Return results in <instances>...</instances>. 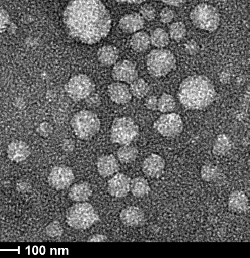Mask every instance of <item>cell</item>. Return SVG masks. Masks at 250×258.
Returning a JSON list of instances; mask_svg holds the SVG:
<instances>
[{"mask_svg":"<svg viewBox=\"0 0 250 258\" xmlns=\"http://www.w3.org/2000/svg\"><path fill=\"white\" fill-rule=\"evenodd\" d=\"M150 43V36L144 31L135 32L130 39L132 48L137 52L145 51L149 48Z\"/></svg>","mask_w":250,"mask_h":258,"instance_id":"obj_22","label":"cell"},{"mask_svg":"<svg viewBox=\"0 0 250 258\" xmlns=\"http://www.w3.org/2000/svg\"><path fill=\"white\" fill-rule=\"evenodd\" d=\"M119 218L124 225L132 227L142 226L145 221L144 212L135 206H130L122 210Z\"/></svg>","mask_w":250,"mask_h":258,"instance_id":"obj_14","label":"cell"},{"mask_svg":"<svg viewBox=\"0 0 250 258\" xmlns=\"http://www.w3.org/2000/svg\"><path fill=\"white\" fill-rule=\"evenodd\" d=\"M131 178L122 173H117L107 182V190L111 196L123 198L130 191Z\"/></svg>","mask_w":250,"mask_h":258,"instance_id":"obj_12","label":"cell"},{"mask_svg":"<svg viewBox=\"0 0 250 258\" xmlns=\"http://www.w3.org/2000/svg\"><path fill=\"white\" fill-rule=\"evenodd\" d=\"M138 150L133 145H123L117 151V156L119 161L124 164L134 161L138 157Z\"/></svg>","mask_w":250,"mask_h":258,"instance_id":"obj_26","label":"cell"},{"mask_svg":"<svg viewBox=\"0 0 250 258\" xmlns=\"http://www.w3.org/2000/svg\"><path fill=\"white\" fill-rule=\"evenodd\" d=\"M75 178L72 170L68 166L60 165L54 166L48 176L49 184L56 190L68 188Z\"/></svg>","mask_w":250,"mask_h":258,"instance_id":"obj_10","label":"cell"},{"mask_svg":"<svg viewBox=\"0 0 250 258\" xmlns=\"http://www.w3.org/2000/svg\"><path fill=\"white\" fill-rule=\"evenodd\" d=\"M99 219L93 207L87 202H81L69 207L66 214V221L71 227L77 230H85Z\"/></svg>","mask_w":250,"mask_h":258,"instance_id":"obj_3","label":"cell"},{"mask_svg":"<svg viewBox=\"0 0 250 258\" xmlns=\"http://www.w3.org/2000/svg\"><path fill=\"white\" fill-rule=\"evenodd\" d=\"M96 166L99 174L103 177L110 176L119 170V163L112 154L100 156L97 159Z\"/></svg>","mask_w":250,"mask_h":258,"instance_id":"obj_16","label":"cell"},{"mask_svg":"<svg viewBox=\"0 0 250 258\" xmlns=\"http://www.w3.org/2000/svg\"><path fill=\"white\" fill-rule=\"evenodd\" d=\"M107 92L110 99L117 104L128 103L132 98L129 87L120 82H113L107 88Z\"/></svg>","mask_w":250,"mask_h":258,"instance_id":"obj_15","label":"cell"},{"mask_svg":"<svg viewBox=\"0 0 250 258\" xmlns=\"http://www.w3.org/2000/svg\"><path fill=\"white\" fill-rule=\"evenodd\" d=\"M200 175L204 181L208 182H214L220 179L222 172L216 165L207 163L202 166L200 170Z\"/></svg>","mask_w":250,"mask_h":258,"instance_id":"obj_25","label":"cell"},{"mask_svg":"<svg viewBox=\"0 0 250 258\" xmlns=\"http://www.w3.org/2000/svg\"><path fill=\"white\" fill-rule=\"evenodd\" d=\"M144 20L140 14L133 13L123 16L119 20L120 28L126 33H135L143 28Z\"/></svg>","mask_w":250,"mask_h":258,"instance_id":"obj_19","label":"cell"},{"mask_svg":"<svg viewBox=\"0 0 250 258\" xmlns=\"http://www.w3.org/2000/svg\"><path fill=\"white\" fill-rule=\"evenodd\" d=\"M232 143L229 137L226 134L217 136L212 146V152L217 156L226 154L231 149Z\"/></svg>","mask_w":250,"mask_h":258,"instance_id":"obj_23","label":"cell"},{"mask_svg":"<svg viewBox=\"0 0 250 258\" xmlns=\"http://www.w3.org/2000/svg\"><path fill=\"white\" fill-rule=\"evenodd\" d=\"M228 207L234 213L247 212L249 209V200L245 192L240 190L231 192L228 199Z\"/></svg>","mask_w":250,"mask_h":258,"instance_id":"obj_18","label":"cell"},{"mask_svg":"<svg viewBox=\"0 0 250 258\" xmlns=\"http://www.w3.org/2000/svg\"><path fill=\"white\" fill-rule=\"evenodd\" d=\"M107 239V237L101 234H96L90 236L87 239L88 242H104Z\"/></svg>","mask_w":250,"mask_h":258,"instance_id":"obj_37","label":"cell"},{"mask_svg":"<svg viewBox=\"0 0 250 258\" xmlns=\"http://www.w3.org/2000/svg\"><path fill=\"white\" fill-rule=\"evenodd\" d=\"M130 191L137 198H142L148 195L150 187L147 180L142 177H136L131 180Z\"/></svg>","mask_w":250,"mask_h":258,"instance_id":"obj_24","label":"cell"},{"mask_svg":"<svg viewBox=\"0 0 250 258\" xmlns=\"http://www.w3.org/2000/svg\"><path fill=\"white\" fill-rule=\"evenodd\" d=\"M144 105L148 110L155 111L157 110L158 98L154 95L149 96L145 99Z\"/></svg>","mask_w":250,"mask_h":258,"instance_id":"obj_35","label":"cell"},{"mask_svg":"<svg viewBox=\"0 0 250 258\" xmlns=\"http://www.w3.org/2000/svg\"><path fill=\"white\" fill-rule=\"evenodd\" d=\"M146 66L149 73L155 77L164 76L176 67V60L169 50L157 48L151 51L147 56Z\"/></svg>","mask_w":250,"mask_h":258,"instance_id":"obj_4","label":"cell"},{"mask_svg":"<svg viewBox=\"0 0 250 258\" xmlns=\"http://www.w3.org/2000/svg\"><path fill=\"white\" fill-rule=\"evenodd\" d=\"M176 107V101L170 94L164 93L158 98L157 110L162 113L172 112Z\"/></svg>","mask_w":250,"mask_h":258,"instance_id":"obj_29","label":"cell"},{"mask_svg":"<svg viewBox=\"0 0 250 258\" xmlns=\"http://www.w3.org/2000/svg\"><path fill=\"white\" fill-rule=\"evenodd\" d=\"M186 34V29L184 24L180 21L172 23L169 28V36L173 40L179 41Z\"/></svg>","mask_w":250,"mask_h":258,"instance_id":"obj_30","label":"cell"},{"mask_svg":"<svg viewBox=\"0 0 250 258\" xmlns=\"http://www.w3.org/2000/svg\"><path fill=\"white\" fill-rule=\"evenodd\" d=\"M92 194V189L90 185L87 182H81L71 187L68 196L72 201L85 202L89 199Z\"/></svg>","mask_w":250,"mask_h":258,"instance_id":"obj_20","label":"cell"},{"mask_svg":"<svg viewBox=\"0 0 250 258\" xmlns=\"http://www.w3.org/2000/svg\"><path fill=\"white\" fill-rule=\"evenodd\" d=\"M178 98L185 108L201 110L214 101L216 92L215 87L206 76L194 75L185 78L178 90Z\"/></svg>","mask_w":250,"mask_h":258,"instance_id":"obj_2","label":"cell"},{"mask_svg":"<svg viewBox=\"0 0 250 258\" xmlns=\"http://www.w3.org/2000/svg\"><path fill=\"white\" fill-rule=\"evenodd\" d=\"M86 99H88V103L90 104L91 106H95L96 104L99 102V99L98 96H92L91 94L88 98Z\"/></svg>","mask_w":250,"mask_h":258,"instance_id":"obj_39","label":"cell"},{"mask_svg":"<svg viewBox=\"0 0 250 258\" xmlns=\"http://www.w3.org/2000/svg\"><path fill=\"white\" fill-rule=\"evenodd\" d=\"M150 43L157 48H163L169 43V36L163 29L157 28L154 30L150 36Z\"/></svg>","mask_w":250,"mask_h":258,"instance_id":"obj_28","label":"cell"},{"mask_svg":"<svg viewBox=\"0 0 250 258\" xmlns=\"http://www.w3.org/2000/svg\"><path fill=\"white\" fill-rule=\"evenodd\" d=\"M10 15L6 10L0 7V33L5 32L10 23Z\"/></svg>","mask_w":250,"mask_h":258,"instance_id":"obj_33","label":"cell"},{"mask_svg":"<svg viewBox=\"0 0 250 258\" xmlns=\"http://www.w3.org/2000/svg\"><path fill=\"white\" fill-rule=\"evenodd\" d=\"M154 128L165 137L172 138L182 131L183 124L179 115L176 113H166L161 115L153 123Z\"/></svg>","mask_w":250,"mask_h":258,"instance_id":"obj_9","label":"cell"},{"mask_svg":"<svg viewBox=\"0 0 250 258\" xmlns=\"http://www.w3.org/2000/svg\"><path fill=\"white\" fill-rule=\"evenodd\" d=\"M198 49V46L194 41H189L185 44V49L190 54L196 53Z\"/></svg>","mask_w":250,"mask_h":258,"instance_id":"obj_36","label":"cell"},{"mask_svg":"<svg viewBox=\"0 0 250 258\" xmlns=\"http://www.w3.org/2000/svg\"><path fill=\"white\" fill-rule=\"evenodd\" d=\"M63 228L58 221L50 223L46 228V234L52 238L60 237L63 234Z\"/></svg>","mask_w":250,"mask_h":258,"instance_id":"obj_31","label":"cell"},{"mask_svg":"<svg viewBox=\"0 0 250 258\" xmlns=\"http://www.w3.org/2000/svg\"><path fill=\"white\" fill-rule=\"evenodd\" d=\"M163 3L171 6H179L183 4L186 0H160Z\"/></svg>","mask_w":250,"mask_h":258,"instance_id":"obj_38","label":"cell"},{"mask_svg":"<svg viewBox=\"0 0 250 258\" xmlns=\"http://www.w3.org/2000/svg\"><path fill=\"white\" fill-rule=\"evenodd\" d=\"M130 90L132 95L137 98L145 97L149 93V86L147 82L142 78H137L130 84Z\"/></svg>","mask_w":250,"mask_h":258,"instance_id":"obj_27","label":"cell"},{"mask_svg":"<svg viewBox=\"0 0 250 258\" xmlns=\"http://www.w3.org/2000/svg\"><path fill=\"white\" fill-rule=\"evenodd\" d=\"M159 16L161 22L166 24L171 22L173 20L174 13L170 8L165 7L160 11Z\"/></svg>","mask_w":250,"mask_h":258,"instance_id":"obj_34","label":"cell"},{"mask_svg":"<svg viewBox=\"0 0 250 258\" xmlns=\"http://www.w3.org/2000/svg\"><path fill=\"white\" fill-rule=\"evenodd\" d=\"M140 15L144 20L148 21H152L155 18L156 11L152 5L145 4L140 8Z\"/></svg>","mask_w":250,"mask_h":258,"instance_id":"obj_32","label":"cell"},{"mask_svg":"<svg viewBox=\"0 0 250 258\" xmlns=\"http://www.w3.org/2000/svg\"><path fill=\"white\" fill-rule=\"evenodd\" d=\"M190 18L196 27L210 32L217 30L220 22V15L217 9L205 3L196 5L191 10Z\"/></svg>","mask_w":250,"mask_h":258,"instance_id":"obj_6","label":"cell"},{"mask_svg":"<svg viewBox=\"0 0 250 258\" xmlns=\"http://www.w3.org/2000/svg\"><path fill=\"white\" fill-rule=\"evenodd\" d=\"M7 153L11 160L21 162L29 156L30 148L26 142L21 140H15L8 145Z\"/></svg>","mask_w":250,"mask_h":258,"instance_id":"obj_17","label":"cell"},{"mask_svg":"<svg viewBox=\"0 0 250 258\" xmlns=\"http://www.w3.org/2000/svg\"><path fill=\"white\" fill-rule=\"evenodd\" d=\"M138 134V126L130 117L116 118L111 124L110 139L114 143L122 145L130 144Z\"/></svg>","mask_w":250,"mask_h":258,"instance_id":"obj_7","label":"cell"},{"mask_svg":"<svg viewBox=\"0 0 250 258\" xmlns=\"http://www.w3.org/2000/svg\"><path fill=\"white\" fill-rule=\"evenodd\" d=\"M97 57L102 65L111 66L114 64L118 60L119 51L118 49L113 45H105L98 50Z\"/></svg>","mask_w":250,"mask_h":258,"instance_id":"obj_21","label":"cell"},{"mask_svg":"<svg viewBox=\"0 0 250 258\" xmlns=\"http://www.w3.org/2000/svg\"><path fill=\"white\" fill-rule=\"evenodd\" d=\"M100 124L98 116L88 110L77 112L71 120L74 133L78 138L83 140H89L95 136L99 131Z\"/></svg>","mask_w":250,"mask_h":258,"instance_id":"obj_5","label":"cell"},{"mask_svg":"<svg viewBox=\"0 0 250 258\" xmlns=\"http://www.w3.org/2000/svg\"><path fill=\"white\" fill-rule=\"evenodd\" d=\"M118 2L128 4H139L145 2L147 0H116Z\"/></svg>","mask_w":250,"mask_h":258,"instance_id":"obj_40","label":"cell"},{"mask_svg":"<svg viewBox=\"0 0 250 258\" xmlns=\"http://www.w3.org/2000/svg\"><path fill=\"white\" fill-rule=\"evenodd\" d=\"M165 161L160 155L152 153L147 157L142 164L144 174L151 178H158L163 174Z\"/></svg>","mask_w":250,"mask_h":258,"instance_id":"obj_13","label":"cell"},{"mask_svg":"<svg viewBox=\"0 0 250 258\" xmlns=\"http://www.w3.org/2000/svg\"><path fill=\"white\" fill-rule=\"evenodd\" d=\"M62 17L69 35L86 44L99 42L111 27L109 12L100 0H71Z\"/></svg>","mask_w":250,"mask_h":258,"instance_id":"obj_1","label":"cell"},{"mask_svg":"<svg viewBox=\"0 0 250 258\" xmlns=\"http://www.w3.org/2000/svg\"><path fill=\"white\" fill-rule=\"evenodd\" d=\"M112 76L115 80L130 84L138 78V72L133 62L123 60L114 64Z\"/></svg>","mask_w":250,"mask_h":258,"instance_id":"obj_11","label":"cell"},{"mask_svg":"<svg viewBox=\"0 0 250 258\" xmlns=\"http://www.w3.org/2000/svg\"><path fill=\"white\" fill-rule=\"evenodd\" d=\"M65 90L72 99L80 101L86 99L93 93L95 84L89 76L80 74L69 79L65 86Z\"/></svg>","mask_w":250,"mask_h":258,"instance_id":"obj_8","label":"cell"}]
</instances>
